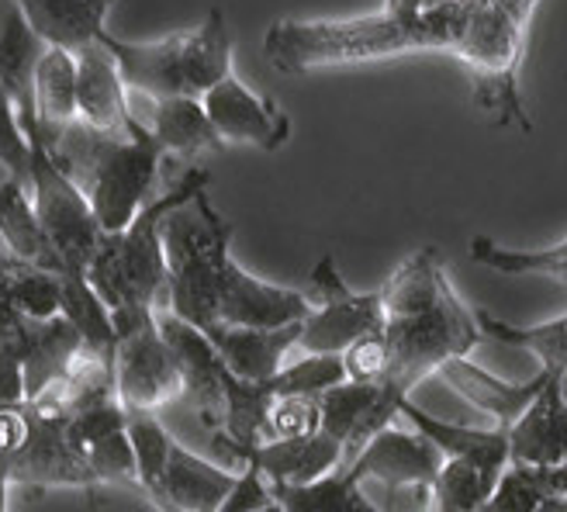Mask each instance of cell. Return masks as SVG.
Instances as JSON below:
<instances>
[{
	"mask_svg": "<svg viewBox=\"0 0 567 512\" xmlns=\"http://www.w3.org/2000/svg\"><path fill=\"white\" fill-rule=\"evenodd\" d=\"M305 298L311 301V311L301 322V336L295 347L301 354L339 357L357 339L384 329L381 291H353L343 274H339L332 253H322L319 264L311 267Z\"/></svg>",
	"mask_w": 567,
	"mask_h": 512,
	"instance_id": "cell-9",
	"label": "cell"
},
{
	"mask_svg": "<svg viewBox=\"0 0 567 512\" xmlns=\"http://www.w3.org/2000/svg\"><path fill=\"white\" fill-rule=\"evenodd\" d=\"M239 471L218 468L215 461H205L181 447L177 440L169 443V458L163 471V499L156 502L159 512H218L236 489Z\"/></svg>",
	"mask_w": 567,
	"mask_h": 512,
	"instance_id": "cell-20",
	"label": "cell"
},
{
	"mask_svg": "<svg viewBox=\"0 0 567 512\" xmlns=\"http://www.w3.org/2000/svg\"><path fill=\"white\" fill-rule=\"evenodd\" d=\"M28 409V433L21 450L11 458V489H80L97 505V478L87 464V453H80L66 440V412Z\"/></svg>",
	"mask_w": 567,
	"mask_h": 512,
	"instance_id": "cell-11",
	"label": "cell"
},
{
	"mask_svg": "<svg viewBox=\"0 0 567 512\" xmlns=\"http://www.w3.org/2000/svg\"><path fill=\"white\" fill-rule=\"evenodd\" d=\"M536 4L540 0H457V39L450 52L467 66L477 107L495 125L523 132H533L519 70Z\"/></svg>",
	"mask_w": 567,
	"mask_h": 512,
	"instance_id": "cell-5",
	"label": "cell"
},
{
	"mask_svg": "<svg viewBox=\"0 0 567 512\" xmlns=\"http://www.w3.org/2000/svg\"><path fill=\"white\" fill-rule=\"evenodd\" d=\"M339 360H343L347 381H353V385H378L384 378V367H388L384 336L374 332V336L357 339L353 347H347L343 354H339Z\"/></svg>",
	"mask_w": 567,
	"mask_h": 512,
	"instance_id": "cell-41",
	"label": "cell"
},
{
	"mask_svg": "<svg viewBox=\"0 0 567 512\" xmlns=\"http://www.w3.org/2000/svg\"><path fill=\"white\" fill-rule=\"evenodd\" d=\"M236 461L239 468L243 464L257 468L267 478V485H308V481H316L343 464V443L319 430L316 437H305V440L260 443L239 453Z\"/></svg>",
	"mask_w": 567,
	"mask_h": 512,
	"instance_id": "cell-21",
	"label": "cell"
},
{
	"mask_svg": "<svg viewBox=\"0 0 567 512\" xmlns=\"http://www.w3.org/2000/svg\"><path fill=\"white\" fill-rule=\"evenodd\" d=\"M267 505H274L267 478L257 468H252V464H243L239 468V478H236V489L225 495V502L218 505V512H260Z\"/></svg>",
	"mask_w": 567,
	"mask_h": 512,
	"instance_id": "cell-43",
	"label": "cell"
},
{
	"mask_svg": "<svg viewBox=\"0 0 567 512\" xmlns=\"http://www.w3.org/2000/svg\"><path fill=\"white\" fill-rule=\"evenodd\" d=\"M316 433H319V398L284 395V398H274L267 409L260 443H288V440H305Z\"/></svg>",
	"mask_w": 567,
	"mask_h": 512,
	"instance_id": "cell-38",
	"label": "cell"
},
{
	"mask_svg": "<svg viewBox=\"0 0 567 512\" xmlns=\"http://www.w3.org/2000/svg\"><path fill=\"white\" fill-rule=\"evenodd\" d=\"M60 316L76 329L80 336V350L91 354L104 363H115V347H118V332L111 322L107 305L94 295L83 274H60Z\"/></svg>",
	"mask_w": 567,
	"mask_h": 512,
	"instance_id": "cell-28",
	"label": "cell"
},
{
	"mask_svg": "<svg viewBox=\"0 0 567 512\" xmlns=\"http://www.w3.org/2000/svg\"><path fill=\"white\" fill-rule=\"evenodd\" d=\"M233 222L218 215L202 191L190 205L169 212L163 222L166 260V311L205 336L218 326V277L233 256Z\"/></svg>",
	"mask_w": 567,
	"mask_h": 512,
	"instance_id": "cell-7",
	"label": "cell"
},
{
	"mask_svg": "<svg viewBox=\"0 0 567 512\" xmlns=\"http://www.w3.org/2000/svg\"><path fill=\"white\" fill-rule=\"evenodd\" d=\"M115 0H14V11L39 35L45 49L80 55L107 32V11Z\"/></svg>",
	"mask_w": 567,
	"mask_h": 512,
	"instance_id": "cell-19",
	"label": "cell"
},
{
	"mask_svg": "<svg viewBox=\"0 0 567 512\" xmlns=\"http://www.w3.org/2000/svg\"><path fill=\"white\" fill-rule=\"evenodd\" d=\"M42 52L45 45L39 42V35L11 8V14L4 18V28H0V88L11 98L18 119H28V115L35 119L32 80H35V66L42 60Z\"/></svg>",
	"mask_w": 567,
	"mask_h": 512,
	"instance_id": "cell-30",
	"label": "cell"
},
{
	"mask_svg": "<svg viewBox=\"0 0 567 512\" xmlns=\"http://www.w3.org/2000/svg\"><path fill=\"white\" fill-rule=\"evenodd\" d=\"M118 332L115 347V391L125 412H153L184 395L174 350L156 326V316L111 319Z\"/></svg>",
	"mask_w": 567,
	"mask_h": 512,
	"instance_id": "cell-10",
	"label": "cell"
},
{
	"mask_svg": "<svg viewBox=\"0 0 567 512\" xmlns=\"http://www.w3.org/2000/svg\"><path fill=\"white\" fill-rule=\"evenodd\" d=\"M498 478L502 474L481 464L443 458V468L433 481V512H477L495 492Z\"/></svg>",
	"mask_w": 567,
	"mask_h": 512,
	"instance_id": "cell-33",
	"label": "cell"
},
{
	"mask_svg": "<svg viewBox=\"0 0 567 512\" xmlns=\"http://www.w3.org/2000/svg\"><path fill=\"white\" fill-rule=\"evenodd\" d=\"M399 416H405L415 433L430 440L443 458H461L471 464H481L495 474L508 468V430L505 426H492V430H481V426H464V422H446L436 419L425 409H419L412 398L399 406Z\"/></svg>",
	"mask_w": 567,
	"mask_h": 512,
	"instance_id": "cell-23",
	"label": "cell"
},
{
	"mask_svg": "<svg viewBox=\"0 0 567 512\" xmlns=\"http://www.w3.org/2000/svg\"><path fill=\"white\" fill-rule=\"evenodd\" d=\"M35 132L45 146L76 122V60L63 49H45L32 80Z\"/></svg>",
	"mask_w": 567,
	"mask_h": 512,
	"instance_id": "cell-27",
	"label": "cell"
},
{
	"mask_svg": "<svg viewBox=\"0 0 567 512\" xmlns=\"http://www.w3.org/2000/svg\"><path fill=\"white\" fill-rule=\"evenodd\" d=\"M156 139L163 156L197 160L205 153H218L225 142L212 129L205 107L197 98H163L150 101V119L142 122Z\"/></svg>",
	"mask_w": 567,
	"mask_h": 512,
	"instance_id": "cell-24",
	"label": "cell"
},
{
	"mask_svg": "<svg viewBox=\"0 0 567 512\" xmlns=\"http://www.w3.org/2000/svg\"><path fill=\"white\" fill-rule=\"evenodd\" d=\"M381 305H384L381 336L388 347V367L384 378L374 385L378 388L374 402L353 430L339 468H347L367 447V440L399 419V406L405 398H412V388L419 381L436 375L453 357H471V350H477L481 339H485L477 329L474 308H467L457 288L450 284L436 246L415 249L384 280Z\"/></svg>",
	"mask_w": 567,
	"mask_h": 512,
	"instance_id": "cell-1",
	"label": "cell"
},
{
	"mask_svg": "<svg viewBox=\"0 0 567 512\" xmlns=\"http://www.w3.org/2000/svg\"><path fill=\"white\" fill-rule=\"evenodd\" d=\"M83 453H87V464H91V471L97 478V485H128V489H135V453H132V443H128L125 430L97 440Z\"/></svg>",
	"mask_w": 567,
	"mask_h": 512,
	"instance_id": "cell-40",
	"label": "cell"
},
{
	"mask_svg": "<svg viewBox=\"0 0 567 512\" xmlns=\"http://www.w3.org/2000/svg\"><path fill=\"white\" fill-rule=\"evenodd\" d=\"M443 468V453L422 433H405L399 426H384L381 433L367 440V447L347 464V471L360 485H381L384 492L394 489H433V481Z\"/></svg>",
	"mask_w": 567,
	"mask_h": 512,
	"instance_id": "cell-13",
	"label": "cell"
},
{
	"mask_svg": "<svg viewBox=\"0 0 567 512\" xmlns=\"http://www.w3.org/2000/svg\"><path fill=\"white\" fill-rule=\"evenodd\" d=\"M567 461V398L564 381H547L526 412L508 426V464L554 468Z\"/></svg>",
	"mask_w": 567,
	"mask_h": 512,
	"instance_id": "cell-17",
	"label": "cell"
},
{
	"mask_svg": "<svg viewBox=\"0 0 567 512\" xmlns=\"http://www.w3.org/2000/svg\"><path fill=\"white\" fill-rule=\"evenodd\" d=\"M0 239H4V253H11L14 260L49 270V274H66L60 253L52 249V243L45 239L42 225L32 212L28 187L14 177L0 184Z\"/></svg>",
	"mask_w": 567,
	"mask_h": 512,
	"instance_id": "cell-25",
	"label": "cell"
},
{
	"mask_svg": "<svg viewBox=\"0 0 567 512\" xmlns=\"http://www.w3.org/2000/svg\"><path fill=\"white\" fill-rule=\"evenodd\" d=\"M550 499V492L544 489L540 471L529 464H508L498 478L495 492L485 499L477 512H540Z\"/></svg>",
	"mask_w": 567,
	"mask_h": 512,
	"instance_id": "cell-36",
	"label": "cell"
},
{
	"mask_svg": "<svg viewBox=\"0 0 567 512\" xmlns=\"http://www.w3.org/2000/svg\"><path fill=\"white\" fill-rule=\"evenodd\" d=\"M101 45L115 60L128 94L150 101L163 98H197L202 101L215 83L233 73V39L225 11L212 8L197 28L169 32L153 42H128L104 32Z\"/></svg>",
	"mask_w": 567,
	"mask_h": 512,
	"instance_id": "cell-6",
	"label": "cell"
},
{
	"mask_svg": "<svg viewBox=\"0 0 567 512\" xmlns=\"http://www.w3.org/2000/svg\"><path fill=\"white\" fill-rule=\"evenodd\" d=\"M24 142H28V197H32V212L42 225L45 239L60 253L66 270L83 274L94 260L101 246V225L87 205L83 191L66 177V170L55 163V156L45 150V142L35 132V119H18Z\"/></svg>",
	"mask_w": 567,
	"mask_h": 512,
	"instance_id": "cell-8",
	"label": "cell"
},
{
	"mask_svg": "<svg viewBox=\"0 0 567 512\" xmlns=\"http://www.w3.org/2000/svg\"><path fill=\"white\" fill-rule=\"evenodd\" d=\"M540 512H567V495H564V499H554V502H547Z\"/></svg>",
	"mask_w": 567,
	"mask_h": 512,
	"instance_id": "cell-46",
	"label": "cell"
},
{
	"mask_svg": "<svg viewBox=\"0 0 567 512\" xmlns=\"http://www.w3.org/2000/svg\"><path fill=\"white\" fill-rule=\"evenodd\" d=\"M76 60V122L107 135H135L142 132V119H135L128 88L111 60V52L94 42Z\"/></svg>",
	"mask_w": 567,
	"mask_h": 512,
	"instance_id": "cell-15",
	"label": "cell"
},
{
	"mask_svg": "<svg viewBox=\"0 0 567 512\" xmlns=\"http://www.w3.org/2000/svg\"><path fill=\"white\" fill-rule=\"evenodd\" d=\"M436 375H440L453 391H457L467 406H474L477 412L492 416L495 426H505V430L526 412V406H529L533 398L544 391V385L550 381V378L540 375V371H536L533 378H526V381H505V378L485 371V367H477L471 357H453V360H446Z\"/></svg>",
	"mask_w": 567,
	"mask_h": 512,
	"instance_id": "cell-18",
	"label": "cell"
},
{
	"mask_svg": "<svg viewBox=\"0 0 567 512\" xmlns=\"http://www.w3.org/2000/svg\"><path fill=\"white\" fill-rule=\"evenodd\" d=\"M45 150L87 197L101 233H122L138 215L166 160L146 125L135 135H107L73 122Z\"/></svg>",
	"mask_w": 567,
	"mask_h": 512,
	"instance_id": "cell-4",
	"label": "cell"
},
{
	"mask_svg": "<svg viewBox=\"0 0 567 512\" xmlns=\"http://www.w3.org/2000/svg\"><path fill=\"white\" fill-rule=\"evenodd\" d=\"M457 39V0H443L419 14L374 11L336 21H274L264 35V55L277 73L305 76L343 70L415 52H453Z\"/></svg>",
	"mask_w": 567,
	"mask_h": 512,
	"instance_id": "cell-2",
	"label": "cell"
},
{
	"mask_svg": "<svg viewBox=\"0 0 567 512\" xmlns=\"http://www.w3.org/2000/svg\"><path fill=\"white\" fill-rule=\"evenodd\" d=\"M343 360L332 354H301L295 363H284L280 371L264 385V391L270 398H284V395H305V398H319L329 388L343 385Z\"/></svg>",
	"mask_w": 567,
	"mask_h": 512,
	"instance_id": "cell-34",
	"label": "cell"
},
{
	"mask_svg": "<svg viewBox=\"0 0 567 512\" xmlns=\"http://www.w3.org/2000/svg\"><path fill=\"white\" fill-rule=\"evenodd\" d=\"M24 402V367L21 354L8 344H0V409Z\"/></svg>",
	"mask_w": 567,
	"mask_h": 512,
	"instance_id": "cell-44",
	"label": "cell"
},
{
	"mask_svg": "<svg viewBox=\"0 0 567 512\" xmlns=\"http://www.w3.org/2000/svg\"><path fill=\"white\" fill-rule=\"evenodd\" d=\"M474 319L485 339H495V344L540 357V363H544L540 375H547L550 381L567 378V316L550 319V322H536V326H516V322H505V319L492 316L485 308H477Z\"/></svg>",
	"mask_w": 567,
	"mask_h": 512,
	"instance_id": "cell-29",
	"label": "cell"
},
{
	"mask_svg": "<svg viewBox=\"0 0 567 512\" xmlns=\"http://www.w3.org/2000/svg\"><path fill=\"white\" fill-rule=\"evenodd\" d=\"M156 326L166 339V347L174 350V360L181 367V385H184V398L190 402V409L197 412L205 426H215L221 419V371L225 363L215 354L212 339L187 326L184 319H177L174 311H166V305L156 311Z\"/></svg>",
	"mask_w": 567,
	"mask_h": 512,
	"instance_id": "cell-16",
	"label": "cell"
},
{
	"mask_svg": "<svg viewBox=\"0 0 567 512\" xmlns=\"http://www.w3.org/2000/svg\"><path fill=\"white\" fill-rule=\"evenodd\" d=\"M301 336V322L295 326H280V329H236V326H215L208 332L215 354L221 357V363L243 381L260 385L267 378H274L284 363H288V354L298 347Z\"/></svg>",
	"mask_w": 567,
	"mask_h": 512,
	"instance_id": "cell-22",
	"label": "cell"
},
{
	"mask_svg": "<svg viewBox=\"0 0 567 512\" xmlns=\"http://www.w3.org/2000/svg\"><path fill=\"white\" fill-rule=\"evenodd\" d=\"M8 492H11V461L0 458V512H8Z\"/></svg>",
	"mask_w": 567,
	"mask_h": 512,
	"instance_id": "cell-45",
	"label": "cell"
},
{
	"mask_svg": "<svg viewBox=\"0 0 567 512\" xmlns=\"http://www.w3.org/2000/svg\"><path fill=\"white\" fill-rule=\"evenodd\" d=\"M0 166L8 170V177L21 184L28 181V142H24L14 104L4 94V88H0Z\"/></svg>",
	"mask_w": 567,
	"mask_h": 512,
	"instance_id": "cell-42",
	"label": "cell"
},
{
	"mask_svg": "<svg viewBox=\"0 0 567 512\" xmlns=\"http://www.w3.org/2000/svg\"><path fill=\"white\" fill-rule=\"evenodd\" d=\"M11 301L32 322L55 319L60 316V274L18 264L11 274Z\"/></svg>",
	"mask_w": 567,
	"mask_h": 512,
	"instance_id": "cell-37",
	"label": "cell"
},
{
	"mask_svg": "<svg viewBox=\"0 0 567 512\" xmlns=\"http://www.w3.org/2000/svg\"><path fill=\"white\" fill-rule=\"evenodd\" d=\"M128 426V412L118 398H107V402H94V406H83L76 412H70L66 419V440L73 450H87L97 440L111 437V433H122Z\"/></svg>",
	"mask_w": 567,
	"mask_h": 512,
	"instance_id": "cell-39",
	"label": "cell"
},
{
	"mask_svg": "<svg viewBox=\"0 0 567 512\" xmlns=\"http://www.w3.org/2000/svg\"><path fill=\"white\" fill-rule=\"evenodd\" d=\"M202 107L221 142H246L257 150H280L291 139V119L274 98H264L229 73L202 98Z\"/></svg>",
	"mask_w": 567,
	"mask_h": 512,
	"instance_id": "cell-12",
	"label": "cell"
},
{
	"mask_svg": "<svg viewBox=\"0 0 567 512\" xmlns=\"http://www.w3.org/2000/svg\"><path fill=\"white\" fill-rule=\"evenodd\" d=\"M270 499L280 512H381L347 468H336L308 485H270Z\"/></svg>",
	"mask_w": 567,
	"mask_h": 512,
	"instance_id": "cell-31",
	"label": "cell"
},
{
	"mask_svg": "<svg viewBox=\"0 0 567 512\" xmlns=\"http://www.w3.org/2000/svg\"><path fill=\"white\" fill-rule=\"evenodd\" d=\"M80 350L76 329L63 319H45V322H24V339H21V367H24V402L45 391L49 385L60 381Z\"/></svg>",
	"mask_w": 567,
	"mask_h": 512,
	"instance_id": "cell-26",
	"label": "cell"
},
{
	"mask_svg": "<svg viewBox=\"0 0 567 512\" xmlns=\"http://www.w3.org/2000/svg\"><path fill=\"white\" fill-rule=\"evenodd\" d=\"M208 170L190 166L187 174L150 197L122 233H104L94 260L83 270L94 295L107 305L111 319L156 316L166 305V260H163V222L169 212L190 205L208 191Z\"/></svg>",
	"mask_w": 567,
	"mask_h": 512,
	"instance_id": "cell-3",
	"label": "cell"
},
{
	"mask_svg": "<svg viewBox=\"0 0 567 512\" xmlns=\"http://www.w3.org/2000/svg\"><path fill=\"white\" fill-rule=\"evenodd\" d=\"M311 311V301L298 288H280L252 277L246 267H239L233 256L225 260L218 277V305L215 316L218 326L236 329H280L305 322Z\"/></svg>",
	"mask_w": 567,
	"mask_h": 512,
	"instance_id": "cell-14",
	"label": "cell"
},
{
	"mask_svg": "<svg viewBox=\"0 0 567 512\" xmlns=\"http://www.w3.org/2000/svg\"><path fill=\"white\" fill-rule=\"evenodd\" d=\"M374 385H353V381H343V385H336L329 388L326 395H319V430L336 437L339 443H350L353 430L360 426L363 412L371 409L374 402Z\"/></svg>",
	"mask_w": 567,
	"mask_h": 512,
	"instance_id": "cell-35",
	"label": "cell"
},
{
	"mask_svg": "<svg viewBox=\"0 0 567 512\" xmlns=\"http://www.w3.org/2000/svg\"><path fill=\"white\" fill-rule=\"evenodd\" d=\"M471 260L508 277H554L567 280V239L540 249H508L488 236L471 239Z\"/></svg>",
	"mask_w": 567,
	"mask_h": 512,
	"instance_id": "cell-32",
	"label": "cell"
}]
</instances>
